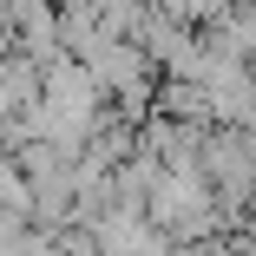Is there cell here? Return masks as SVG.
<instances>
[{
    "mask_svg": "<svg viewBox=\"0 0 256 256\" xmlns=\"http://www.w3.org/2000/svg\"><path fill=\"white\" fill-rule=\"evenodd\" d=\"M0 256H66V250H60V236H46L40 224H26V217H7Z\"/></svg>",
    "mask_w": 256,
    "mask_h": 256,
    "instance_id": "1",
    "label": "cell"
},
{
    "mask_svg": "<svg viewBox=\"0 0 256 256\" xmlns=\"http://www.w3.org/2000/svg\"><path fill=\"white\" fill-rule=\"evenodd\" d=\"M60 250H66V256H106V243H98V236H92L86 224H72V230L60 236Z\"/></svg>",
    "mask_w": 256,
    "mask_h": 256,
    "instance_id": "2",
    "label": "cell"
},
{
    "mask_svg": "<svg viewBox=\"0 0 256 256\" xmlns=\"http://www.w3.org/2000/svg\"><path fill=\"white\" fill-rule=\"evenodd\" d=\"M40 14H53V0H7V33H20V26L40 20Z\"/></svg>",
    "mask_w": 256,
    "mask_h": 256,
    "instance_id": "3",
    "label": "cell"
},
{
    "mask_svg": "<svg viewBox=\"0 0 256 256\" xmlns=\"http://www.w3.org/2000/svg\"><path fill=\"white\" fill-rule=\"evenodd\" d=\"M53 7H60V14H72V7H98V0H53Z\"/></svg>",
    "mask_w": 256,
    "mask_h": 256,
    "instance_id": "4",
    "label": "cell"
},
{
    "mask_svg": "<svg viewBox=\"0 0 256 256\" xmlns=\"http://www.w3.org/2000/svg\"><path fill=\"white\" fill-rule=\"evenodd\" d=\"M243 138H250V151H256V118H250V132H243Z\"/></svg>",
    "mask_w": 256,
    "mask_h": 256,
    "instance_id": "5",
    "label": "cell"
}]
</instances>
